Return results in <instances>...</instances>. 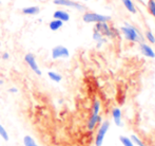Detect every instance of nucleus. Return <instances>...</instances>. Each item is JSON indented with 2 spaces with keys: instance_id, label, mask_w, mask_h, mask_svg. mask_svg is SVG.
<instances>
[{
  "instance_id": "obj_3",
  "label": "nucleus",
  "mask_w": 155,
  "mask_h": 146,
  "mask_svg": "<svg viewBox=\"0 0 155 146\" xmlns=\"http://www.w3.org/2000/svg\"><path fill=\"white\" fill-rule=\"evenodd\" d=\"M53 4L57 6H64V8H70L73 10L84 12L86 11V6L81 4L80 2L74 1V0H53Z\"/></svg>"
},
{
  "instance_id": "obj_17",
  "label": "nucleus",
  "mask_w": 155,
  "mask_h": 146,
  "mask_svg": "<svg viewBox=\"0 0 155 146\" xmlns=\"http://www.w3.org/2000/svg\"><path fill=\"white\" fill-rule=\"evenodd\" d=\"M23 145L25 146H39L35 142V140L31 136H25V138H23Z\"/></svg>"
},
{
  "instance_id": "obj_19",
  "label": "nucleus",
  "mask_w": 155,
  "mask_h": 146,
  "mask_svg": "<svg viewBox=\"0 0 155 146\" xmlns=\"http://www.w3.org/2000/svg\"><path fill=\"white\" fill-rule=\"evenodd\" d=\"M147 6H148V11L150 12V14L155 18V0H148Z\"/></svg>"
},
{
  "instance_id": "obj_25",
  "label": "nucleus",
  "mask_w": 155,
  "mask_h": 146,
  "mask_svg": "<svg viewBox=\"0 0 155 146\" xmlns=\"http://www.w3.org/2000/svg\"><path fill=\"white\" fill-rule=\"evenodd\" d=\"M8 92L13 93V94H16V93H18V89H17L16 87H11V88L8 89Z\"/></svg>"
},
{
  "instance_id": "obj_26",
  "label": "nucleus",
  "mask_w": 155,
  "mask_h": 146,
  "mask_svg": "<svg viewBox=\"0 0 155 146\" xmlns=\"http://www.w3.org/2000/svg\"><path fill=\"white\" fill-rule=\"evenodd\" d=\"M4 84V82L2 80H0V85H3Z\"/></svg>"
},
{
  "instance_id": "obj_6",
  "label": "nucleus",
  "mask_w": 155,
  "mask_h": 146,
  "mask_svg": "<svg viewBox=\"0 0 155 146\" xmlns=\"http://www.w3.org/2000/svg\"><path fill=\"white\" fill-rule=\"evenodd\" d=\"M25 62L35 74H37V75H39V76L42 74L40 68H39V66H38V64H37L36 57H35V55L33 53H27V54H25Z\"/></svg>"
},
{
  "instance_id": "obj_28",
  "label": "nucleus",
  "mask_w": 155,
  "mask_h": 146,
  "mask_svg": "<svg viewBox=\"0 0 155 146\" xmlns=\"http://www.w3.org/2000/svg\"><path fill=\"white\" fill-rule=\"evenodd\" d=\"M0 5H1V1H0Z\"/></svg>"
},
{
  "instance_id": "obj_11",
  "label": "nucleus",
  "mask_w": 155,
  "mask_h": 146,
  "mask_svg": "<svg viewBox=\"0 0 155 146\" xmlns=\"http://www.w3.org/2000/svg\"><path fill=\"white\" fill-rule=\"evenodd\" d=\"M53 18L61 20L62 22L64 23L70 20V14L64 10H56L55 12L53 13Z\"/></svg>"
},
{
  "instance_id": "obj_27",
  "label": "nucleus",
  "mask_w": 155,
  "mask_h": 146,
  "mask_svg": "<svg viewBox=\"0 0 155 146\" xmlns=\"http://www.w3.org/2000/svg\"><path fill=\"white\" fill-rule=\"evenodd\" d=\"M84 1H89V0H84Z\"/></svg>"
},
{
  "instance_id": "obj_12",
  "label": "nucleus",
  "mask_w": 155,
  "mask_h": 146,
  "mask_svg": "<svg viewBox=\"0 0 155 146\" xmlns=\"http://www.w3.org/2000/svg\"><path fill=\"white\" fill-rule=\"evenodd\" d=\"M112 117H113V121H114L115 125L118 126V127H121L123 126V122H121V110L119 108H113L112 110Z\"/></svg>"
},
{
  "instance_id": "obj_9",
  "label": "nucleus",
  "mask_w": 155,
  "mask_h": 146,
  "mask_svg": "<svg viewBox=\"0 0 155 146\" xmlns=\"http://www.w3.org/2000/svg\"><path fill=\"white\" fill-rule=\"evenodd\" d=\"M101 117H100L99 114H93L90 117V119H89L88 121V124H87V127H88V129L90 130V131H93L94 129H95V127L98 125V124L101 123Z\"/></svg>"
},
{
  "instance_id": "obj_7",
  "label": "nucleus",
  "mask_w": 155,
  "mask_h": 146,
  "mask_svg": "<svg viewBox=\"0 0 155 146\" xmlns=\"http://www.w3.org/2000/svg\"><path fill=\"white\" fill-rule=\"evenodd\" d=\"M94 30L97 32H99L104 37H113V31L111 30V28L109 27L108 22H97L95 23Z\"/></svg>"
},
{
  "instance_id": "obj_16",
  "label": "nucleus",
  "mask_w": 155,
  "mask_h": 146,
  "mask_svg": "<svg viewBox=\"0 0 155 146\" xmlns=\"http://www.w3.org/2000/svg\"><path fill=\"white\" fill-rule=\"evenodd\" d=\"M48 76H49L50 80H53V82H55V83H60L62 80L61 74H59L58 72H55V71H49V72H48Z\"/></svg>"
},
{
  "instance_id": "obj_15",
  "label": "nucleus",
  "mask_w": 155,
  "mask_h": 146,
  "mask_svg": "<svg viewBox=\"0 0 155 146\" xmlns=\"http://www.w3.org/2000/svg\"><path fill=\"white\" fill-rule=\"evenodd\" d=\"M121 2H123L124 8L128 10V12L132 13V14H136V8H135L132 0H121Z\"/></svg>"
},
{
  "instance_id": "obj_23",
  "label": "nucleus",
  "mask_w": 155,
  "mask_h": 146,
  "mask_svg": "<svg viewBox=\"0 0 155 146\" xmlns=\"http://www.w3.org/2000/svg\"><path fill=\"white\" fill-rule=\"evenodd\" d=\"M0 137H1L4 141H8V134L5 130V128L2 126L1 123H0Z\"/></svg>"
},
{
  "instance_id": "obj_14",
  "label": "nucleus",
  "mask_w": 155,
  "mask_h": 146,
  "mask_svg": "<svg viewBox=\"0 0 155 146\" xmlns=\"http://www.w3.org/2000/svg\"><path fill=\"white\" fill-rule=\"evenodd\" d=\"M63 25V22L61 20H58V19H52L51 21L49 22V29L53 32L58 31L59 29H61V27Z\"/></svg>"
},
{
  "instance_id": "obj_20",
  "label": "nucleus",
  "mask_w": 155,
  "mask_h": 146,
  "mask_svg": "<svg viewBox=\"0 0 155 146\" xmlns=\"http://www.w3.org/2000/svg\"><path fill=\"white\" fill-rule=\"evenodd\" d=\"M145 38L147 39L148 41H149L150 43H155V35L153 33H152L150 30H148V31H146L145 33Z\"/></svg>"
},
{
  "instance_id": "obj_2",
  "label": "nucleus",
  "mask_w": 155,
  "mask_h": 146,
  "mask_svg": "<svg viewBox=\"0 0 155 146\" xmlns=\"http://www.w3.org/2000/svg\"><path fill=\"white\" fill-rule=\"evenodd\" d=\"M82 20L86 23H97V22H108L111 20L109 15L98 14L95 12H84L82 15Z\"/></svg>"
},
{
  "instance_id": "obj_5",
  "label": "nucleus",
  "mask_w": 155,
  "mask_h": 146,
  "mask_svg": "<svg viewBox=\"0 0 155 146\" xmlns=\"http://www.w3.org/2000/svg\"><path fill=\"white\" fill-rule=\"evenodd\" d=\"M51 56L54 60L56 59H64V58H69L70 51L67 47L62 45H57L52 49Z\"/></svg>"
},
{
  "instance_id": "obj_1",
  "label": "nucleus",
  "mask_w": 155,
  "mask_h": 146,
  "mask_svg": "<svg viewBox=\"0 0 155 146\" xmlns=\"http://www.w3.org/2000/svg\"><path fill=\"white\" fill-rule=\"evenodd\" d=\"M121 32H123L124 36L126 39H128L131 42H143L145 37L143 36L141 32L137 29L136 27L130 25V23H124V25L121 27Z\"/></svg>"
},
{
  "instance_id": "obj_24",
  "label": "nucleus",
  "mask_w": 155,
  "mask_h": 146,
  "mask_svg": "<svg viewBox=\"0 0 155 146\" xmlns=\"http://www.w3.org/2000/svg\"><path fill=\"white\" fill-rule=\"evenodd\" d=\"M1 58H2V60H8L10 59V54H8V52H3L1 55Z\"/></svg>"
},
{
  "instance_id": "obj_10",
  "label": "nucleus",
  "mask_w": 155,
  "mask_h": 146,
  "mask_svg": "<svg viewBox=\"0 0 155 146\" xmlns=\"http://www.w3.org/2000/svg\"><path fill=\"white\" fill-rule=\"evenodd\" d=\"M21 13L23 15H27V16H36L40 13V8L38 5L25 6V8H21Z\"/></svg>"
},
{
  "instance_id": "obj_8",
  "label": "nucleus",
  "mask_w": 155,
  "mask_h": 146,
  "mask_svg": "<svg viewBox=\"0 0 155 146\" xmlns=\"http://www.w3.org/2000/svg\"><path fill=\"white\" fill-rule=\"evenodd\" d=\"M139 50L140 52L143 53V55H145L146 57H149V58H155V52L154 50L150 47L148 43H146L145 41L143 42L139 43Z\"/></svg>"
},
{
  "instance_id": "obj_21",
  "label": "nucleus",
  "mask_w": 155,
  "mask_h": 146,
  "mask_svg": "<svg viewBox=\"0 0 155 146\" xmlns=\"http://www.w3.org/2000/svg\"><path fill=\"white\" fill-rule=\"evenodd\" d=\"M99 111H100V102L98 100H95L93 103L92 113L93 114H99Z\"/></svg>"
},
{
  "instance_id": "obj_18",
  "label": "nucleus",
  "mask_w": 155,
  "mask_h": 146,
  "mask_svg": "<svg viewBox=\"0 0 155 146\" xmlns=\"http://www.w3.org/2000/svg\"><path fill=\"white\" fill-rule=\"evenodd\" d=\"M119 140H120V143L124 146H135V144L133 143V141L131 140L130 138H128V137L120 136L119 137Z\"/></svg>"
},
{
  "instance_id": "obj_13",
  "label": "nucleus",
  "mask_w": 155,
  "mask_h": 146,
  "mask_svg": "<svg viewBox=\"0 0 155 146\" xmlns=\"http://www.w3.org/2000/svg\"><path fill=\"white\" fill-rule=\"evenodd\" d=\"M93 39L97 42V45H96V47L97 48H100L104 42H107L106 37H104L101 34L99 33V32L95 31V30H94V32H93Z\"/></svg>"
},
{
  "instance_id": "obj_4",
  "label": "nucleus",
  "mask_w": 155,
  "mask_h": 146,
  "mask_svg": "<svg viewBox=\"0 0 155 146\" xmlns=\"http://www.w3.org/2000/svg\"><path fill=\"white\" fill-rule=\"evenodd\" d=\"M109 128H110V122L109 121H104L100 123V126L98 128L97 134H96L95 137V146H102L104 137H106Z\"/></svg>"
},
{
  "instance_id": "obj_22",
  "label": "nucleus",
  "mask_w": 155,
  "mask_h": 146,
  "mask_svg": "<svg viewBox=\"0 0 155 146\" xmlns=\"http://www.w3.org/2000/svg\"><path fill=\"white\" fill-rule=\"evenodd\" d=\"M131 140L133 141V143H134L135 145H137V146H147L145 144V143L143 142V141L140 140V139L138 138V137L137 136H135V134H132V136H131Z\"/></svg>"
}]
</instances>
